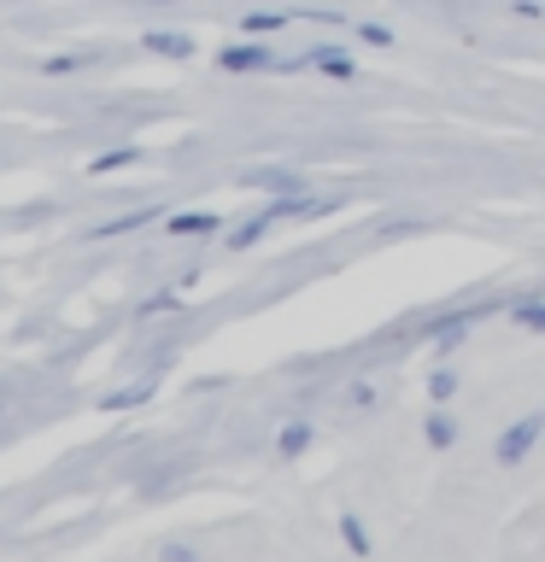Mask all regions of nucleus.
Here are the masks:
<instances>
[{"label": "nucleus", "instance_id": "nucleus-1", "mask_svg": "<svg viewBox=\"0 0 545 562\" xmlns=\"http://www.w3.org/2000/svg\"><path fill=\"white\" fill-rule=\"evenodd\" d=\"M540 434H545V411H527V416H516L510 428L499 434V446H492V457H499L504 469H516L527 451L540 446Z\"/></svg>", "mask_w": 545, "mask_h": 562}, {"label": "nucleus", "instance_id": "nucleus-2", "mask_svg": "<svg viewBox=\"0 0 545 562\" xmlns=\"http://www.w3.org/2000/svg\"><path fill=\"white\" fill-rule=\"evenodd\" d=\"M218 65L229 70V77H246V70H270V65H281V59H276V47H264L258 35H246V42H235V47L218 53Z\"/></svg>", "mask_w": 545, "mask_h": 562}, {"label": "nucleus", "instance_id": "nucleus-3", "mask_svg": "<svg viewBox=\"0 0 545 562\" xmlns=\"http://www.w3.org/2000/svg\"><path fill=\"white\" fill-rule=\"evenodd\" d=\"M293 70H323V77H341V82H352V53L346 47H334V42H323V47H311V53H299L293 59Z\"/></svg>", "mask_w": 545, "mask_h": 562}, {"label": "nucleus", "instance_id": "nucleus-4", "mask_svg": "<svg viewBox=\"0 0 545 562\" xmlns=\"http://www.w3.org/2000/svg\"><path fill=\"white\" fill-rule=\"evenodd\" d=\"M487 311H492V305H469V311H452V316H440V323L429 328V340H434V351H452V346L464 340V334H469L475 323H481Z\"/></svg>", "mask_w": 545, "mask_h": 562}, {"label": "nucleus", "instance_id": "nucleus-5", "mask_svg": "<svg viewBox=\"0 0 545 562\" xmlns=\"http://www.w3.org/2000/svg\"><path fill=\"white\" fill-rule=\"evenodd\" d=\"M311 439H316L311 422H281V434H276V457H281V463H299V457L311 451Z\"/></svg>", "mask_w": 545, "mask_h": 562}, {"label": "nucleus", "instance_id": "nucleus-6", "mask_svg": "<svg viewBox=\"0 0 545 562\" xmlns=\"http://www.w3.org/2000/svg\"><path fill=\"white\" fill-rule=\"evenodd\" d=\"M165 235H223V217L218 211H176L165 217Z\"/></svg>", "mask_w": 545, "mask_h": 562}, {"label": "nucleus", "instance_id": "nucleus-7", "mask_svg": "<svg viewBox=\"0 0 545 562\" xmlns=\"http://www.w3.org/2000/svg\"><path fill=\"white\" fill-rule=\"evenodd\" d=\"M422 439H429L434 451H452L457 446V416L446 411V404H434V416L422 422Z\"/></svg>", "mask_w": 545, "mask_h": 562}, {"label": "nucleus", "instance_id": "nucleus-8", "mask_svg": "<svg viewBox=\"0 0 545 562\" xmlns=\"http://www.w3.org/2000/svg\"><path fill=\"white\" fill-rule=\"evenodd\" d=\"M147 223H158V205H135V211H123V217H112V223L88 228V235L105 240V235H130V228H147Z\"/></svg>", "mask_w": 545, "mask_h": 562}, {"label": "nucleus", "instance_id": "nucleus-9", "mask_svg": "<svg viewBox=\"0 0 545 562\" xmlns=\"http://www.w3.org/2000/svg\"><path fill=\"white\" fill-rule=\"evenodd\" d=\"M141 47L158 53V59H188V53H193V35H182V30H153Z\"/></svg>", "mask_w": 545, "mask_h": 562}, {"label": "nucleus", "instance_id": "nucleus-10", "mask_svg": "<svg viewBox=\"0 0 545 562\" xmlns=\"http://www.w3.org/2000/svg\"><path fill=\"white\" fill-rule=\"evenodd\" d=\"M141 158H147V147H112V153H94V158H88V170H94V176H112V170L141 165Z\"/></svg>", "mask_w": 545, "mask_h": 562}, {"label": "nucleus", "instance_id": "nucleus-11", "mask_svg": "<svg viewBox=\"0 0 545 562\" xmlns=\"http://www.w3.org/2000/svg\"><path fill=\"white\" fill-rule=\"evenodd\" d=\"M246 188H270V193H305L311 182H305V176H293V170H258V176H246Z\"/></svg>", "mask_w": 545, "mask_h": 562}, {"label": "nucleus", "instance_id": "nucleus-12", "mask_svg": "<svg viewBox=\"0 0 545 562\" xmlns=\"http://www.w3.org/2000/svg\"><path fill=\"white\" fill-rule=\"evenodd\" d=\"M510 316H516L527 334H545V299H516V305H510Z\"/></svg>", "mask_w": 545, "mask_h": 562}, {"label": "nucleus", "instance_id": "nucleus-13", "mask_svg": "<svg viewBox=\"0 0 545 562\" xmlns=\"http://www.w3.org/2000/svg\"><path fill=\"white\" fill-rule=\"evenodd\" d=\"M241 30H246V35H276V30H288V12H270V7H264V12H246Z\"/></svg>", "mask_w": 545, "mask_h": 562}, {"label": "nucleus", "instance_id": "nucleus-14", "mask_svg": "<svg viewBox=\"0 0 545 562\" xmlns=\"http://www.w3.org/2000/svg\"><path fill=\"white\" fill-rule=\"evenodd\" d=\"M264 228H270V217H264V211H258V217H246L235 235H229V252H246L253 240H264Z\"/></svg>", "mask_w": 545, "mask_h": 562}, {"label": "nucleus", "instance_id": "nucleus-15", "mask_svg": "<svg viewBox=\"0 0 545 562\" xmlns=\"http://www.w3.org/2000/svg\"><path fill=\"white\" fill-rule=\"evenodd\" d=\"M341 539L352 544V557H369V527H364L358 516H352V509L341 516Z\"/></svg>", "mask_w": 545, "mask_h": 562}, {"label": "nucleus", "instance_id": "nucleus-16", "mask_svg": "<svg viewBox=\"0 0 545 562\" xmlns=\"http://www.w3.org/2000/svg\"><path fill=\"white\" fill-rule=\"evenodd\" d=\"M147 393H153V386H118V393L100 398V411H135V404L147 398Z\"/></svg>", "mask_w": 545, "mask_h": 562}, {"label": "nucleus", "instance_id": "nucleus-17", "mask_svg": "<svg viewBox=\"0 0 545 562\" xmlns=\"http://www.w3.org/2000/svg\"><path fill=\"white\" fill-rule=\"evenodd\" d=\"M452 393H457V369H434V375H429V398L446 404Z\"/></svg>", "mask_w": 545, "mask_h": 562}, {"label": "nucleus", "instance_id": "nucleus-18", "mask_svg": "<svg viewBox=\"0 0 545 562\" xmlns=\"http://www.w3.org/2000/svg\"><path fill=\"white\" fill-rule=\"evenodd\" d=\"M358 35L369 47H393V30H387V24H358Z\"/></svg>", "mask_w": 545, "mask_h": 562}, {"label": "nucleus", "instance_id": "nucleus-19", "mask_svg": "<svg viewBox=\"0 0 545 562\" xmlns=\"http://www.w3.org/2000/svg\"><path fill=\"white\" fill-rule=\"evenodd\" d=\"M82 65V53H59V59H47L42 70H47V77H65V70H77Z\"/></svg>", "mask_w": 545, "mask_h": 562}, {"label": "nucleus", "instance_id": "nucleus-20", "mask_svg": "<svg viewBox=\"0 0 545 562\" xmlns=\"http://www.w3.org/2000/svg\"><path fill=\"white\" fill-rule=\"evenodd\" d=\"M176 299H182V293H153V299H147V305H141V316H158V311H176Z\"/></svg>", "mask_w": 545, "mask_h": 562}]
</instances>
